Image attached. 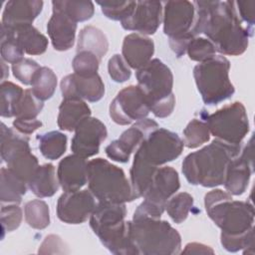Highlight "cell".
I'll return each mask as SVG.
<instances>
[{"instance_id": "obj_38", "label": "cell", "mask_w": 255, "mask_h": 255, "mask_svg": "<svg viewBox=\"0 0 255 255\" xmlns=\"http://www.w3.org/2000/svg\"><path fill=\"white\" fill-rule=\"evenodd\" d=\"M43 101L38 99L32 90H25L19 104L17 105L15 118L36 119L43 110Z\"/></svg>"}, {"instance_id": "obj_29", "label": "cell", "mask_w": 255, "mask_h": 255, "mask_svg": "<svg viewBox=\"0 0 255 255\" xmlns=\"http://www.w3.org/2000/svg\"><path fill=\"white\" fill-rule=\"evenodd\" d=\"M1 202L20 203L27 191V182L18 177L8 167H2L1 172Z\"/></svg>"}, {"instance_id": "obj_47", "label": "cell", "mask_w": 255, "mask_h": 255, "mask_svg": "<svg viewBox=\"0 0 255 255\" xmlns=\"http://www.w3.org/2000/svg\"><path fill=\"white\" fill-rule=\"evenodd\" d=\"M236 10L239 11V15L241 19L247 23V26L252 27L254 25V7L255 1H237L235 2Z\"/></svg>"}, {"instance_id": "obj_43", "label": "cell", "mask_w": 255, "mask_h": 255, "mask_svg": "<svg viewBox=\"0 0 255 255\" xmlns=\"http://www.w3.org/2000/svg\"><path fill=\"white\" fill-rule=\"evenodd\" d=\"M1 225L3 236L4 232H10L17 229L22 221V210L21 208L15 204L2 206L1 207Z\"/></svg>"}, {"instance_id": "obj_15", "label": "cell", "mask_w": 255, "mask_h": 255, "mask_svg": "<svg viewBox=\"0 0 255 255\" xmlns=\"http://www.w3.org/2000/svg\"><path fill=\"white\" fill-rule=\"evenodd\" d=\"M253 171V137H251L243 151L232 158L227 165L223 182L227 192L231 195L243 194Z\"/></svg>"}, {"instance_id": "obj_27", "label": "cell", "mask_w": 255, "mask_h": 255, "mask_svg": "<svg viewBox=\"0 0 255 255\" xmlns=\"http://www.w3.org/2000/svg\"><path fill=\"white\" fill-rule=\"evenodd\" d=\"M12 30L17 42L26 54L41 55L47 50L48 39L32 24L21 25Z\"/></svg>"}, {"instance_id": "obj_25", "label": "cell", "mask_w": 255, "mask_h": 255, "mask_svg": "<svg viewBox=\"0 0 255 255\" xmlns=\"http://www.w3.org/2000/svg\"><path fill=\"white\" fill-rule=\"evenodd\" d=\"M126 215L127 208L125 203L99 201L90 216V226L95 233L100 229L124 221Z\"/></svg>"}, {"instance_id": "obj_7", "label": "cell", "mask_w": 255, "mask_h": 255, "mask_svg": "<svg viewBox=\"0 0 255 255\" xmlns=\"http://www.w3.org/2000/svg\"><path fill=\"white\" fill-rule=\"evenodd\" d=\"M229 70L230 63L222 55H215L194 67L193 77L197 90L206 105H217L234 94Z\"/></svg>"}, {"instance_id": "obj_2", "label": "cell", "mask_w": 255, "mask_h": 255, "mask_svg": "<svg viewBox=\"0 0 255 255\" xmlns=\"http://www.w3.org/2000/svg\"><path fill=\"white\" fill-rule=\"evenodd\" d=\"M241 144L214 139L201 149L191 152L182 161V172L193 185L214 187L223 184L229 161L240 153Z\"/></svg>"}, {"instance_id": "obj_3", "label": "cell", "mask_w": 255, "mask_h": 255, "mask_svg": "<svg viewBox=\"0 0 255 255\" xmlns=\"http://www.w3.org/2000/svg\"><path fill=\"white\" fill-rule=\"evenodd\" d=\"M204 206L209 218L221 229V235L241 236L253 228V205L247 201L233 200L227 191L213 189L207 192Z\"/></svg>"}, {"instance_id": "obj_46", "label": "cell", "mask_w": 255, "mask_h": 255, "mask_svg": "<svg viewBox=\"0 0 255 255\" xmlns=\"http://www.w3.org/2000/svg\"><path fill=\"white\" fill-rule=\"evenodd\" d=\"M42 126V123L37 119H20L15 118L13 122V128L20 133L29 135L33 133Z\"/></svg>"}, {"instance_id": "obj_22", "label": "cell", "mask_w": 255, "mask_h": 255, "mask_svg": "<svg viewBox=\"0 0 255 255\" xmlns=\"http://www.w3.org/2000/svg\"><path fill=\"white\" fill-rule=\"evenodd\" d=\"M43 1L11 0L5 5L2 14V24L14 29L21 25L32 24L43 9Z\"/></svg>"}, {"instance_id": "obj_23", "label": "cell", "mask_w": 255, "mask_h": 255, "mask_svg": "<svg viewBox=\"0 0 255 255\" xmlns=\"http://www.w3.org/2000/svg\"><path fill=\"white\" fill-rule=\"evenodd\" d=\"M122 52L128 65L138 70L151 60L154 53V43L144 35L131 33L125 37Z\"/></svg>"}, {"instance_id": "obj_11", "label": "cell", "mask_w": 255, "mask_h": 255, "mask_svg": "<svg viewBox=\"0 0 255 255\" xmlns=\"http://www.w3.org/2000/svg\"><path fill=\"white\" fill-rule=\"evenodd\" d=\"M148 105L137 86L121 90L110 105V117L121 126L145 119L149 114Z\"/></svg>"}, {"instance_id": "obj_33", "label": "cell", "mask_w": 255, "mask_h": 255, "mask_svg": "<svg viewBox=\"0 0 255 255\" xmlns=\"http://www.w3.org/2000/svg\"><path fill=\"white\" fill-rule=\"evenodd\" d=\"M24 214L26 222L32 228L44 229L50 224L49 206L41 199L28 201L24 207Z\"/></svg>"}, {"instance_id": "obj_30", "label": "cell", "mask_w": 255, "mask_h": 255, "mask_svg": "<svg viewBox=\"0 0 255 255\" xmlns=\"http://www.w3.org/2000/svg\"><path fill=\"white\" fill-rule=\"evenodd\" d=\"M41 153L47 159L60 158L67 148V136L61 131L52 130L37 136Z\"/></svg>"}, {"instance_id": "obj_35", "label": "cell", "mask_w": 255, "mask_h": 255, "mask_svg": "<svg viewBox=\"0 0 255 255\" xmlns=\"http://www.w3.org/2000/svg\"><path fill=\"white\" fill-rule=\"evenodd\" d=\"M193 206V197L187 192H179L171 196L165 203V209L173 222H183Z\"/></svg>"}, {"instance_id": "obj_45", "label": "cell", "mask_w": 255, "mask_h": 255, "mask_svg": "<svg viewBox=\"0 0 255 255\" xmlns=\"http://www.w3.org/2000/svg\"><path fill=\"white\" fill-rule=\"evenodd\" d=\"M67 246L65 245L64 241L62 240V238L58 235L55 234H51L48 235L44 241L42 242V244L39 247V253L41 254H47V253H51V254H61V253H67L68 251L65 250Z\"/></svg>"}, {"instance_id": "obj_5", "label": "cell", "mask_w": 255, "mask_h": 255, "mask_svg": "<svg viewBox=\"0 0 255 255\" xmlns=\"http://www.w3.org/2000/svg\"><path fill=\"white\" fill-rule=\"evenodd\" d=\"M130 237L138 254L173 255L180 253L181 237L167 221L137 218L129 221Z\"/></svg>"}, {"instance_id": "obj_18", "label": "cell", "mask_w": 255, "mask_h": 255, "mask_svg": "<svg viewBox=\"0 0 255 255\" xmlns=\"http://www.w3.org/2000/svg\"><path fill=\"white\" fill-rule=\"evenodd\" d=\"M161 20L162 6L159 1H136L130 16L121 23L124 29L145 36L154 34Z\"/></svg>"}, {"instance_id": "obj_36", "label": "cell", "mask_w": 255, "mask_h": 255, "mask_svg": "<svg viewBox=\"0 0 255 255\" xmlns=\"http://www.w3.org/2000/svg\"><path fill=\"white\" fill-rule=\"evenodd\" d=\"M0 50L2 60L15 64L21 61L24 56V51L17 42L14 32L12 29L1 25V39H0Z\"/></svg>"}, {"instance_id": "obj_28", "label": "cell", "mask_w": 255, "mask_h": 255, "mask_svg": "<svg viewBox=\"0 0 255 255\" xmlns=\"http://www.w3.org/2000/svg\"><path fill=\"white\" fill-rule=\"evenodd\" d=\"M109 50V41L105 33L92 25L84 27L79 34L77 52L89 51L94 53L100 60Z\"/></svg>"}, {"instance_id": "obj_42", "label": "cell", "mask_w": 255, "mask_h": 255, "mask_svg": "<svg viewBox=\"0 0 255 255\" xmlns=\"http://www.w3.org/2000/svg\"><path fill=\"white\" fill-rule=\"evenodd\" d=\"M40 68L36 61L24 58L12 65V72L14 77L24 85H32L34 77Z\"/></svg>"}, {"instance_id": "obj_16", "label": "cell", "mask_w": 255, "mask_h": 255, "mask_svg": "<svg viewBox=\"0 0 255 255\" xmlns=\"http://www.w3.org/2000/svg\"><path fill=\"white\" fill-rule=\"evenodd\" d=\"M180 181L177 171L171 166L158 167L150 185L143 194L144 202L163 213L166 201L179 189Z\"/></svg>"}, {"instance_id": "obj_49", "label": "cell", "mask_w": 255, "mask_h": 255, "mask_svg": "<svg viewBox=\"0 0 255 255\" xmlns=\"http://www.w3.org/2000/svg\"><path fill=\"white\" fill-rule=\"evenodd\" d=\"M1 64H2V69H3V75H2V81L4 82L5 81V78L9 75V73H8V70H6V65H5V63H4V61L2 60L1 61Z\"/></svg>"}, {"instance_id": "obj_32", "label": "cell", "mask_w": 255, "mask_h": 255, "mask_svg": "<svg viewBox=\"0 0 255 255\" xmlns=\"http://www.w3.org/2000/svg\"><path fill=\"white\" fill-rule=\"evenodd\" d=\"M57 88V76L48 67H41L34 77L32 92L41 101L50 99Z\"/></svg>"}, {"instance_id": "obj_9", "label": "cell", "mask_w": 255, "mask_h": 255, "mask_svg": "<svg viewBox=\"0 0 255 255\" xmlns=\"http://www.w3.org/2000/svg\"><path fill=\"white\" fill-rule=\"evenodd\" d=\"M212 135L232 144H241L249 131V121L244 105L234 102L205 118Z\"/></svg>"}, {"instance_id": "obj_8", "label": "cell", "mask_w": 255, "mask_h": 255, "mask_svg": "<svg viewBox=\"0 0 255 255\" xmlns=\"http://www.w3.org/2000/svg\"><path fill=\"white\" fill-rule=\"evenodd\" d=\"M1 157L7 167L18 177L27 182L39 167L37 157L31 152L29 136L15 128L1 124Z\"/></svg>"}, {"instance_id": "obj_20", "label": "cell", "mask_w": 255, "mask_h": 255, "mask_svg": "<svg viewBox=\"0 0 255 255\" xmlns=\"http://www.w3.org/2000/svg\"><path fill=\"white\" fill-rule=\"evenodd\" d=\"M48 35L57 51H67L73 47L77 23L60 8L53 6V13L47 24Z\"/></svg>"}, {"instance_id": "obj_24", "label": "cell", "mask_w": 255, "mask_h": 255, "mask_svg": "<svg viewBox=\"0 0 255 255\" xmlns=\"http://www.w3.org/2000/svg\"><path fill=\"white\" fill-rule=\"evenodd\" d=\"M91 117V109L78 98H65L59 107L58 126L61 129L75 130L79 124L86 118Z\"/></svg>"}, {"instance_id": "obj_6", "label": "cell", "mask_w": 255, "mask_h": 255, "mask_svg": "<svg viewBox=\"0 0 255 255\" xmlns=\"http://www.w3.org/2000/svg\"><path fill=\"white\" fill-rule=\"evenodd\" d=\"M89 190L101 202L126 203L133 200L130 181L124 170L104 158L88 162Z\"/></svg>"}, {"instance_id": "obj_1", "label": "cell", "mask_w": 255, "mask_h": 255, "mask_svg": "<svg viewBox=\"0 0 255 255\" xmlns=\"http://www.w3.org/2000/svg\"><path fill=\"white\" fill-rule=\"evenodd\" d=\"M195 19L190 35L203 33L223 55L239 56L248 47L252 27H243L233 1H194Z\"/></svg>"}, {"instance_id": "obj_39", "label": "cell", "mask_w": 255, "mask_h": 255, "mask_svg": "<svg viewBox=\"0 0 255 255\" xmlns=\"http://www.w3.org/2000/svg\"><path fill=\"white\" fill-rule=\"evenodd\" d=\"M97 3L106 17L121 22L130 16L136 5V1H99Z\"/></svg>"}, {"instance_id": "obj_34", "label": "cell", "mask_w": 255, "mask_h": 255, "mask_svg": "<svg viewBox=\"0 0 255 255\" xmlns=\"http://www.w3.org/2000/svg\"><path fill=\"white\" fill-rule=\"evenodd\" d=\"M52 6L60 8L76 23L92 18L95 12L94 3L91 1H53Z\"/></svg>"}, {"instance_id": "obj_10", "label": "cell", "mask_w": 255, "mask_h": 255, "mask_svg": "<svg viewBox=\"0 0 255 255\" xmlns=\"http://www.w3.org/2000/svg\"><path fill=\"white\" fill-rule=\"evenodd\" d=\"M183 146V141L177 133L158 128L143 139L135 150V155L157 167L177 158Z\"/></svg>"}, {"instance_id": "obj_31", "label": "cell", "mask_w": 255, "mask_h": 255, "mask_svg": "<svg viewBox=\"0 0 255 255\" xmlns=\"http://www.w3.org/2000/svg\"><path fill=\"white\" fill-rule=\"evenodd\" d=\"M24 90L12 82L4 81L0 86V114L3 118L15 117V111Z\"/></svg>"}, {"instance_id": "obj_12", "label": "cell", "mask_w": 255, "mask_h": 255, "mask_svg": "<svg viewBox=\"0 0 255 255\" xmlns=\"http://www.w3.org/2000/svg\"><path fill=\"white\" fill-rule=\"evenodd\" d=\"M156 128H158V125L153 120L145 118L135 122L131 128L125 130L118 139L112 141L106 147V154L118 162L128 161L130 154Z\"/></svg>"}, {"instance_id": "obj_41", "label": "cell", "mask_w": 255, "mask_h": 255, "mask_svg": "<svg viewBox=\"0 0 255 255\" xmlns=\"http://www.w3.org/2000/svg\"><path fill=\"white\" fill-rule=\"evenodd\" d=\"M101 60L92 52H77L72 62L75 74L83 77H90L98 74Z\"/></svg>"}, {"instance_id": "obj_4", "label": "cell", "mask_w": 255, "mask_h": 255, "mask_svg": "<svg viewBox=\"0 0 255 255\" xmlns=\"http://www.w3.org/2000/svg\"><path fill=\"white\" fill-rule=\"evenodd\" d=\"M136 80L149 111L156 118L168 117L175 107L171 70L159 59H152L137 70Z\"/></svg>"}, {"instance_id": "obj_40", "label": "cell", "mask_w": 255, "mask_h": 255, "mask_svg": "<svg viewBox=\"0 0 255 255\" xmlns=\"http://www.w3.org/2000/svg\"><path fill=\"white\" fill-rule=\"evenodd\" d=\"M186 53L192 61L202 63L213 58L216 54V49L210 40L202 37H194L189 41Z\"/></svg>"}, {"instance_id": "obj_44", "label": "cell", "mask_w": 255, "mask_h": 255, "mask_svg": "<svg viewBox=\"0 0 255 255\" xmlns=\"http://www.w3.org/2000/svg\"><path fill=\"white\" fill-rule=\"evenodd\" d=\"M108 71L112 80L117 83H124L128 81L131 76V72L128 63L125 61L123 56L119 54L114 55L109 60Z\"/></svg>"}, {"instance_id": "obj_48", "label": "cell", "mask_w": 255, "mask_h": 255, "mask_svg": "<svg viewBox=\"0 0 255 255\" xmlns=\"http://www.w3.org/2000/svg\"><path fill=\"white\" fill-rule=\"evenodd\" d=\"M182 253H194V254H206V253H213V250L209 247L206 246L204 244L201 243H196V242H192V243H188L184 250L182 251Z\"/></svg>"}, {"instance_id": "obj_19", "label": "cell", "mask_w": 255, "mask_h": 255, "mask_svg": "<svg viewBox=\"0 0 255 255\" xmlns=\"http://www.w3.org/2000/svg\"><path fill=\"white\" fill-rule=\"evenodd\" d=\"M63 98H78L89 102L100 101L105 94V85L99 74L83 77L70 74L61 81Z\"/></svg>"}, {"instance_id": "obj_13", "label": "cell", "mask_w": 255, "mask_h": 255, "mask_svg": "<svg viewBox=\"0 0 255 255\" xmlns=\"http://www.w3.org/2000/svg\"><path fill=\"white\" fill-rule=\"evenodd\" d=\"M95 196L88 190L65 191L58 199V218L68 224H80L85 222L96 207Z\"/></svg>"}, {"instance_id": "obj_14", "label": "cell", "mask_w": 255, "mask_h": 255, "mask_svg": "<svg viewBox=\"0 0 255 255\" xmlns=\"http://www.w3.org/2000/svg\"><path fill=\"white\" fill-rule=\"evenodd\" d=\"M108 131L106 126L96 118L84 119L75 129L72 139V151L84 158L97 154L101 143L106 139Z\"/></svg>"}, {"instance_id": "obj_21", "label": "cell", "mask_w": 255, "mask_h": 255, "mask_svg": "<svg viewBox=\"0 0 255 255\" xmlns=\"http://www.w3.org/2000/svg\"><path fill=\"white\" fill-rule=\"evenodd\" d=\"M57 176L64 191H76L88 182V162L77 154L64 157L58 165Z\"/></svg>"}, {"instance_id": "obj_26", "label": "cell", "mask_w": 255, "mask_h": 255, "mask_svg": "<svg viewBox=\"0 0 255 255\" xmlns=\"http://www.w3.org/2000/svg\"><path fill=\"white\" fill-rule=\"evenodd\" d=\"M59 185L55 167L51 163L39 165L32 178L28 181L29 189L41 198L53 196L58 191Z\"/></svg>"}, {"instance_id": "obj_17", "label": "cell", "mask_w": 255, "mask_h": 255, "mask_svg": "<svg viewBox=\"0 0 255 255\" xmlns=\"http://www.w3.org/2000/svg\"><path fill=\"white\" fill-rule=\"evenodd\" d=\"M194 19L195 8L193 2L183 0L167 1L164 3L162 16L163 32L169 38L190 35Z\"/></svg>"}, {"instance_id": "obj_37", "label": "cell", "mask_w": 255, "mask_h": 255, "mask_svg": "<svg viewBox=\"0 0 255 255\" xmlns=\"http://www.w3.org/2000/svg\"><path fill=\"white\" fill-rule=\"evenodd\" d=\"M210 131L204 120L193 119L183 129V144L188 148H196L207 142Z\"/></svg>"}]
</instances>
